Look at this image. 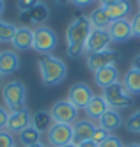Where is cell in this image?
Masks as SVG:
<instances>
[{"label":"cell","mask_w":140,"mask_h":147,"mask_svg":"<svg viewBox=\"0 0 140 147\" xmlns=\"http://www.w3.org/2000/svg\"><path fill=\"white\" fill-rule=\"evenodd\" d=\"M41 82L45 87H55L59 83H62L68 76V66L62 59L55 55H43L37 62Z\"/></svg>","instance_id":"cell-1"},{"label":"cell","mask_w":140,"mask_h":147,"mask_svg":"<svg viewBox=\"0 0 140 147\" xmlns=\"http://www.w3.org/2000/svg\"><path fill=\"white\" fill-rule=\"evenodd\" d=\"M2 99L4 107L9 112H21L27 110V87L20 80H9L2 87Z\"/></svg>","instance_id":"cell-2"},{"label":"cell","mask_w":140,"mask_h":147,"mask_svg":"<svg viewBox=\"0 0 140 147\" xmlns=\"http://www.w3.org/2000/svg\"><path fill=\"white\" fill-rule=\"evenodd\" d=\"M92 30V23L89 16H78L66 28V46H85L89 34Z\"/></svg>","instance_id":"cell-3"},{"label":"cell","mask_w":140,"mask_h":147,"mask_svg":"<svg viewBox=\"0 0 140 147\" xmlns=\"http://www.w3.org/2000/svg\"><path fill=\"white\" fill-rule=\"evenodd\" d=\"M59 46V37L55 30L48 25H37L34 28V46L32 50L37 51L41 55H51Z\"/></svg>","instance_id":"cell-4"},{"label":"cell","mask_w":140,"mask_h":147,"mask_svg":"<svg viewBox=\"0 0 140 147\" xmlns=\"http://www.w3.org/2000/svg\"><path fill=\"white\" fill-rule=\"evenodd\" d=\"M103 98L108 103V107L114 110H122V108H130L133 105V98L131 94L126 90V87L122 85V82L114 83V85L103 89Z\"/></svg>","instance_id":"cell-5"},{"label":"cell","mask_w":140,"mask_h":147,"mask_svg":"<svg viewBox=\"0 0 140 147\" xmlns=\"http://www.w3.org/2000/svg\"><path fill=\"white\" fill-rule=\"evenodd\" d=\"M50 115L51 121L57 124H69L73 126L78 121V108L73 103H69L68 99H59L51 105L50 108Z\"/></svg>","instance_id":"cell-6"},{"label":"cell","mask_w":140,"mask_h":147,"mask_svg":"<svg viewBox=\"0 0 140 147\" xmlns=\"http://www.w3.org/2000/svg\"><path fill=\"white\" fill-rule=\"evenodd\" d=\"M119 60H121V51L108 48V50H103V51H96V53H87V57H85V66H87V69H91L94 73L101 67L115 66Z\"/></svg>","instance_id":"cell-7"},{"label":"cell","mask_w":140,"mask_h":147,"mask_svg":"<svg viewBox=\"0 0 140 147\" xmlns=\"http://www.w3.org/2000/svg\"><path fill=\"white\" fill-rule=\"evenodd\" d=\"M46 140L50 147H62L73 142V126L53 122L46 131Z\"/></svg>","instance_id":"cell-8"},{"label":"cell","mask_w":140,"mask_h":147,"mask_svg":"<svg viewBox=\"0 0 140 147\" xmlns=\"http://www.w3.org/2000/svg\"><path fill=\"white\" fill-rule=\"evenodd\" d=\"M94 96H96V94L92 92L91 85H87V83H83V82L74 83V85H71L69 90H68V101L73 103L78 110L87 107Z\"/></svg>","instance_id":"cell-9"},{"label":"cell","mask_w":140,"mask_h":147,"mask_svg":"<svg viewBox=\"0 0 140 147\" xmlns=\"http://www.w3.org/2000/svg\"><path fill=\"white\" fill-rule=\"evenodd\" d=\"M110 45H112V39H110L108 30L92 28L87 41H85V53H96V51L108 50Z\"/></svg>","instance_id":"cell-10"},{"label":"cell","mask_w":140,"mask_h":147,"mask_svg":"<svg viewBox=\"0 0 140 147\" xmlns=\"http://www.w3.org/2000/svg\"><path fill=\"white\" fill-rule=\"evenodd\" d=\"M110 34L112 43H126L128 39L133 37V28H131V20H115L110 23V27L106 28Z\"/></svg>","instance_id":"cell-11"},{"label":"cell","mask_w":140,"mask_h":147,"mask_svg":"<svg viewBox=\"0 0 140 147\" xmlns=\"http://www.w3.org/2000/svg\"><path fill=\"white\" fill-rule=\"evenodd\" d=\"M50 18V7L45 5V4H37L36 7H32L30 11H23L18 14V20L20 23H34L36 27L37 25H43Z\"/></svg>","instance_id":"cell-12"},{"label":"cell","mask_w":140,"mask_h":147,"mask_svg":"<svg viewBox=\"0 0 140 147\" xmlns=\"http://www.w3.org/2000/svg\"><path fill=\"white\" fill-rule=\"evenodd\" d=\"M11 46L14 48V51H28L34 46V30L28 27H18L16 32L11 41Z\"/></svg>","instance_id":"cell-13"},{"label":"cell","mask_w":140,"mask_h":147,"mask_svg":"<svg viewBox=\"0 0 140 147\" xmlns=\"http://www.w3.org/2000/svg\"><path fill=\"white\" fill-rule=\"evenodd\" d=\"M98 128V124L91 119H80L73 124V142L74 144H80L83 140H92L94 131Z\"/></svg>","instance_id":"cell-14"},{"label":"cell","mask_w":140,"mask_h":147,"mask_svg":"<svg viewBox=\"0 0 140 147\" xmlns=\"http://www.w3.org/2000/svg\"><path fill=\"white\" fill-rule=\"evenodd\" d=\"M32 124V113L30 110H21V112H11L9 113V121H7V131H11L13 135L21 133L27 126Z\"/></svg>","instance_id":"cell-15"},{"label":"cell","mask_w":140,"mask_h":147,"mask_svg":"<svg viewBox=\"0 0 140 147\" xmlns=\"http://www.w3.org/2000/svg\"><path fill=\"white\" fill-rule=\"evenodd\" d=\"M94 75V83L98 85L101 90L114 85V83H119L121 82V76H119V69L115 66H108V67H101L98 71L92 73Z\"/></svg>","instance_id":"cell-16"},{"label":"cell","mask_w":140,"mask_h":147,"mask_svg":"<svg viewBox=\"0 0 140 147\" xmlns=\"http://www.w3.org/2000/svg\"><path fill=\"white\" fill-rule=\"evenodd\" d=\"M20 69V57L14 50L0 51V76H11Z\"/></svg>","instance_id":"cell-17"},{"label":"cell","mask_w":140,"mask_h":147,"mask_svg":"<svg viewBox=\"0 0 140 147\" xmlns=\"http://www.w3.org/2000/svg\"><path fill=\"white\" fill-rule=\"evenodd\" d=\"M83 110H85V113H87V119L98 122V121L101 119V115H103L106 110H110V107H108V103L105 101L103 94H101V96H99V94H96V96L91 99V103H89Z\"/></svg>","instance_id":"cell-18"},{"label":"cell","mask_w":140,"mask_h":147,"mask_svg":"<svg viewBox=\"0 0 140 147\" xmlns=\"http://www.w3.org/2000/svg\"><path fill=\"white\" fill-rule=\"evenodd\" d=\"M122 124H124V122H122V115H121V112H119V110H114V108L106 110V112L101 115V119L98 121V126H99V128L106 129L108 133L117 131Z\"/></svg>","instance_id":"cell-19"},{"label":"cell","mask_w":140,"mask_h":147,"mask_svg":"<svg viewBox=\"0 0 140 147\" xmlns=\"http://www.w3.org/2000/svg\"><path fill=\"white\" fill-rule=\"evenodd\" d=\"M105 9H106V13H108L112 22H115V20H124L131 13V2L130 0H119L117 4H114L110 7H105Z\"/></svg>","instance_id":"cell-20"},{"label":"cell","mask_w":140,"mask_h":147,"mask_svg":"<svg viewBox=\"0 0 140 147\" xmlns=\"http://www.w3.org/2000/svg\"><path fill=\"white\" fill-rule=\"evenodd\" d=\"M41 138H43V133H41L39 129H36L32 124L27 126V128L21 131V133H18V140H20V144L23 145V147L36 145V144L41 142Z\"/></svg>","instance_id":"cell-21"},{"label":"cell","mask_w":140,"mask_h":147,"mask_svg":"<svg viewBox=\"0 0 140 147\" xmlns=\"http://www.w3.org/2000/svg\"><path fill=\"white\" fill-rule=\"evenodd\" d=\"M122 85L126 87V90L130 94H140V71L130 67L124 73Z\"/></svg>","instance_id":"cell-22"},{"label":"cell","mask_w":140,"mask_h":147,"mask_svg":"<svg viewBox=\"0 0 140 147\" xmlns=\"http://www.w3.org/2000/svg\"><path fill=\"white\" fill-rule=\"evenodd\" d=\"M89 20H91V23H92V28H103V30H106V28L110 27V23H112V20H110V16H108V13H106L105 7L94 9V11L89 14Z\"/></svg>","instance_id":"cell-23"},{"label":"cell","mask_w":140,"mask_h":147,"mask_svg":"<svg viewBox=\"0 0 140 147\" xmlns=\"http://www.w3.org/2000/svg\"><path fill=\"white\" fill-rule=\"evenodd\" d=\"M53 124L51 121V115H50V110H37L32 113V126L36 129H39L41 133L48 131V128Z\"/></svg>","instance_id":"cell-24"},{"label":"cell","mask_w":140,"mask_h":147,"mask_svg":"<svg viewBox=\"0 0 140 147\" xmlns=\"http://www.w3.org/2000/svg\"><path fill=\"white\" fill-rule=\"evenodd\" d=\"M16 28L18 27L14 23H9V22L0 20V43H11L14 32H16Z\"/></svg>","instance_id":"cell-25"},{"label":"cell","mask_w":140,"mask_h":147,"mask_svg":"<svg viewBox=\"0 0 140 147\" xmlns=\"http://www.w3.org/2000/svg\"><path fill=\"white\" fill-rule=\"evenodd\" d=\"M124 128L130 131V133H140V110L133 112L130 117L126 119Z\"/></svg>","instance_id":"cell-26"},{"label":"cell","mask_w":140,"mask_h":147,"mask_svg":"<svg viewBox=\"0 0 140 147\" xmlns=\"http://www.w3.org/2000/svg\"><path fill=\"white\" fill-rule=\"evenodd\" d=\"M14 145H16L14 135L7 129H0V147H14Z\"/></svg>","instance_id":"cell-27"},{"label":"cell","mask_w":140,"mask_h":147,"mask_svg":"<svg viewBox=\"0 0 140 147\" xmlns=\"http://www.w3.org/2000/svg\"><path fill=\"white\" fill-rule=\"evenodd\" d=\"M112 133H108V131H106V129H103V128H99V126H98V128H96V131H94V136H92V140L96 142V144H103L106 138H108V136H110Z\"/></svg>","instance_id":"cell-28"},{"label":"cell","mask_w":140,"mask_h":147,"mask_svg":"<svg viewBox=\"0 0 140 147\" xmlns=\"http://www.w3.org/2000/svg\"><path fill=\"white\" fill-rule=\"evenodd\" d=\"M39 4V0H16V5L20 9V13L23 11H30L32 7H36Z\"/></svg>","instance_id":"cell-29"},{"label":"cell","mask_w":140,"mask_h":147,"mask_svg":"<svg viewBox=\"0 0 140 147\" xmlns=\"http://www.w3.org/2000/svg\"><path fill=\"white\" fill-rule=\"evenodd\" d=\"M99 147H124V144H122V140L119 138V136L110 135L103 144H99Z\"/></svg>","instance_id":"cell-30"},{"label":"cell","mask_w":140,"mask_h":147,"mask_svg":"<svg viewBox=\"0 0 140 147\" xmlns=\"http://www.w3.org/2000/svg\"><path fill=\"white\" fill-rule=\"evenodd\" d=\"M131 28H133V37H140V11L131 18Z\"/></svg>","instance_id":"cell-31"},{"label":"cell","mask_w":140,"mask_h":147,"mask_svg":"<svg viewBox=\"0 0 140 147\" xmlns=\"http://www.w3.org/2000/svg\"><path fill=\"white\" fill-rule=\"evenodd\" d=\"M9 110L5 107H2L0 105V129H5L7 128V121H9Z\"/></svg>","instance_id":"cell-32"},{"label":"cell","mask_w":140,"mask_h":147,"mask_svg":"<svg viewBox=\"0 0 140 147\" xmlns=\"http://www.w3.org/2000/svg\"><path fill=\"white\" fill-rule=\"evenodd\" d=\"M71 2L76 5L78 9H83V7H89V5H94L98 0H71Z\"/></svg>","instance_id":"cell-33"},{"label":"cell","mask_w":140,"mask_h":147,"mask_svg":"<svg viewBox=\"0 0 140 147\" xmlns=\"http://www.w3.org/2000/svg\"><path fill=\"white\" fill-rule=\"evenodd\" d=\"M119 0H98V4H99V7H110V5H114V4H117Z\"/></svg>","instance_id":"cell-34"},{"label":"cell","mask_w":140,"mask_h":147,"mask_svg":"<svg viewBox=\"0 0 140 147\" xmlns=\"http://www.w3.org/2000/svg\"><path fill=\"white\" fill-rule=\"evenodd\" d=\"M131 67L133 69H138L140 71V53H137L133 59H131Z\"/></svg>","instance_id":"cell-35"},{"label":"cell","mask_w":140,"mask_h":147,"mask_svg":"<svg viewBox=\"0 0 140 147\" xmlns=\"http://www.w3.org/2000/svg\"><path fill=\"white\" fill-rule=\"evenodd\" d=\"M78 147H99V145L96 144L94 140H83V142L78 144Z\"/></svg>","instance_id":"cell-36"},{"label":"cell","mask_w":140,"mask_h":147,"mask_svg":"<svg viewBox=\"0 0 140 147\" xmlns=\"http://www.w3.org/2000/svg\"><path fill=\"white\" fill-rule=\"evenodd\" d=\"M4 11H5V2H4V0H0V16L4 14Z\"/></svg>","instance_id":"cell-37"},{"label":"cell","mask_w":140,"mask_h":147,"mask_svg":"<svg viewBox=\"0 0 140 147\" xmlns=\"http://www.w3.org/2000/svg\"><path fill=\"white\" fill-rule=\"evenodd\" d=\"M30 147H50V145H46V144H43V142H39V144H36V145H30Z\"/></svg>","instance_id":"cell-38"},{"label":"cell","mask_w":140,"mask_h":147,"mask_svg":"<svg viewBox=\"0 0 140 147\" xmlns=\"http://www.w3.org/2000/svg\"><path fill=\"white\" fill-rule=\"evenodd\" d=\"M62 147H78V144H74V142H71V144H66V145H62Z\"/></svg>","instance_id":"cell-39"},{"label":"cell","mask_w":140,"mask_h":147,"mask_svg":"<svg viewBox=\"0 0 140 147\" xmlns=\"http://www.w3.org/2000/svg\"><path fill=\"white\" fill-rule=\"evenodd\" d=\"M124 147H140V144H137V142H133V144H128V145H124Z\"/></svg>","instance_id":"cell-40"},{"label":"cell","mask_w":140,"mask_h":147,"mask_svg":"<svg viewBox=\"0 0 140 147\" xmlns=\"http://www.w3.org/2000/svg\"><path fill=\"white\" fill-rule=\"evenodd\" d=\"M57 4H68V2H71V0H55Z\"/></svg>","instance_id":"cell-41"},{"label":"cell","mask_w":140,"mask_h":147,"mask_svg":"<svg viewBox=\"0 0 140 147\" xmlns=\"http://www.w3.org/2000/svg\"><path fill=\"white\" fill-rule=\"evenodd\" d=\"M4 87V83H2V76H0V89H2Z\"/></svg>","instance_id":"cell-42"},{"label":"cell","mask_w":140,"mask_h":147,"mask_svg":"<svg viewBox=\"0 0 140 147\" xmlns=\"http://www.w3.org/2000/svg\"><path fill=\"white\" fill-rule=\"evenodd\" d=\"M137 5H138V11H140V0H137Z\"/></svg>","instance_id":"cell-43"},{"label":"cell","mask_w":140,"mask_h":147,"mask_svg":"<svg viewBox=\"0 0 140 147\" xmlns=\"http://www.w3.org/2000/svg\"><path fill=\"white\" fill-rule=\"evenodd\" d=\"M14 147H16V145H14Z\"/></svg>","instance_id":"cell-44"}]
</instances>
